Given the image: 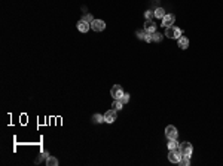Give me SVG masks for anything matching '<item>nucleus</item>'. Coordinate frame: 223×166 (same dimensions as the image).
I'll return each mask as SVG.
<instances>
[{
  "label": "nucleus",
  "mask_w": 223,
  "mask_h": 166,
  "mask_svg": "<svg viewBox=\"0 0 223 166\" xmlns=\"http://www.w3.org/2000/svg\"><path fill=\"white\" fill-rule=\"evenodd\" d=\"M82 19H83V21H86V22H89V24H91V22L94 21V18H92V15H89V14H85Z\"/></svg>",
  "instance_id": "nucleus-21"
},
{
  "label": "nucleus",
  "mask_w": 223,
  "mask_h": 166,
  "mask_svg": "<svg viewBox=\"0 0 223 166\" xmlns=\"http://www.w3.org/2000/svg\"><path fill=\"white\" fill-rule=\"evenodd\" d=\"M177 43H179V48H180V49H188L189 48V39L184 37V36H181L180 39H177Z\"/></svg>",
  "instance_id": "nucleus-11"
},
{
  "label": "nucleus",
  "mask_w": 223,
  "mask_h": 166,
  "mask_svg": "<svg viewBox=\"0 0 223 166\" xmlns=\"http://www.w3.org/2000/svg\"><path fill=\"white\" fill-rule=\"evenodd\" d=\"M179 142H177V140H170V142H168V150H174V148H179Z\"/></svg>",
  "instance_id": "nucleus-16"
},
{
  "label": "nucleus",
  "mask_w": 223,
  "mask_h": 166,
  "mask_svg": "<svg viewBox=\"0 0 223 166\" xmlns=\"http://www.w3.org/2000/svg\"><path fill=\"white\" fill-rule=\"evenodd\" d=\"M136 34H137L138 39H146V34L147 33L144 31V30H137V33H136Z\"/></svg>",
  "instance_id": "nucleus-20"
},
{
  "label": "nucleus",
  "mask_w": 223,
  "mask_h": 166,
  "mask_svg": "<svg viewBox=\"0 0 223 166\" xmlns=\"http://www.w3.org/2000/svg\"><path fill=\"white\" fill-rule=\"evenodd\" d=\"M165 36L168 39H180L181 37V28L176 27V25H171L168 28H165Z\"/></svg>",
  "instance_id": "nucleus-1"
},
{
  "label": "nucleus",
  "mask_w": 223,
  "mask_h": 166,
  "mask_svg": "<svg viewBox=\"0 0 223 166\" xmlns=\"http://www.w3.org/2000/svg\"><path fill=\"white\" fill-rule=\"evenodd\" d=\"M110 95L115 98V100H120V97L124 95V89H122V86L115 85V86L110 89Z\"/></svg>",
  "instance_id": "nucleus-7"
},
{
  "label": "nucleus",
  "mask_w": 223,
  "mask_h": 166,
  "mask_svg": "<svg viewBox=\"0 0 223 166\" xmlns=\"http://www.w3.org/2000/svg\"><path fill=\"white\" fill-rule=\"evenodd\" d=\"M147 34H153L156 31V24H155L153 21H146V24H144V28H143Z\"/></svg>",
  "instance_id": "nucleus-10"
},
{
  "label": "nucleus",
  "mask_w": 223,
  "mask_h": 166,
  "mask_svg": "<svg viewBox=\"0 0 223 166\" xmlns=\"http://www.w3.org/2000/svg\"><path fill=\"white\" fill-rule=\"evenodd\" d=\"M165 136H167L168 140H177V136H179L177 128L172 126V124H168V126L165 128Z\"/></svg>",
  "instance_id": "nucleus-3"
},
{
  "label": "nucleus",
  "mask_w": 223,
  "mask_h": 166,
  "mask_svg": "<svg viewBox=\"0 0 223 166\" xmlns=\"http://www.w3.org/2000/svg\"><path fill=\"white\" fill-rule=\"evenodd\" d=\"M116 119H118V114H116V110H113V108L104 113V120H106V123H113Z\"/></svg>",
  "instance_id": "nucleus-8"
},
{
  "label": "nucleus",
  "mask_w": 223,
  "mask_h": 166,
  "mask_svg": "<svg viewBox=\"0 0 223 166\" xmlns=\"http://www.w3.org/2000/svg\"><path fill=\"white\" fill-rule=\"evenodd\" d=\"M122 105H124V102H122L120 100H115V101H113V104H112L113 110H116V111H118V110H120V108H122Z\"/></svg>",
  "instance_id": "nucleus-15"
},
{
  "label": "nucleus",
  "mask_w": 223,
  "mask_h": 166,
  "mask_svg": "<svg viewBox=\"0 0 223 166\" xmlns=\"http://www.w3.org/2000/svg\"><path fill=\"white\" fill-rule=\"evenodd\" d=\"M181 157H183V156H181V153H180V150L179 148L170 150V153H168V160H170L171 163H179Z\"/></svg>",
  "instance_id": "nucleus-4"
},
{
  "label": "nucleus",
  "mask_w": 223,
  "mask_h": 166,
  "mask_svg": "<svg viewBox=\"0 0 223 166\" xmlns=\"http://www.w3.org/2000/svg\"><path fill=\"white\" fill-rule=\"evenodd\" d=\"M92 122H94V123H104L106 120H104L103 114H98V113H97V114H94V116H92Z\"/></svg>",
  "instance_id": "nucleus-12"
},
{
  "label": "nucleus",
  "mask_w": 223,
  "mask_h": 166,
  "mask_svg": "<svg viewBox=\"0 0 223 166\" xmlns=\"http://www.w3.org/2000/svg\"><path fill=\"white\" fill-rule=\"evenodd\" d=\"M174 21H176V17L172 15V14H165V17L162 18V27H165V28H168V27H171V25H174Z\"/></svg>",
  "instance_id": "nucleus-6"
},
{
  "label": "nucleus",
  "mask_w": 223,
  "mask_h": 166,
  "mask_svg": "<svg viewBox=\"0 0 223 166\" xmlns=\"http://www.w3.org/2000/svg\"><path fill=\"white\" fill-rule=\"evenodd\" d=\"M179 150H180V153H181L183 157H190V156H192V151H193V147H192L190 142L184 141L179 145Z\"/></svg>",
  "instance_id": "nucleus-2"
},
{
  "label": "nucleus",
  "mask_w": 223,
  "mask_h": 166,
  "mask_svg": "<svg viewBox=\"0 0 223 166\" xmlns=\"http://www.w3.org/2000/svg\"><path fill=\"white\" fill-rule=\"evenodd\" d=\"M120 101H122L124 104H127V102L129 101V93H124V95L120 97Z\"/></svg>",
  "instance_id": "nucleus-22"
},
{
  "label": "nucleus",
  "mask_w": 223,
  "mask_h": 166,
  "mask_svg": "<svg viewBox=\"0 0 223 166\" xmlns=\"http://www.w3.org/2000/svg\"><path fill=\"white\" fill-rule=\"evenodd\" d=\"M144 40L147 42V43H152L153 42V39H152V34H146V39Z\"/></svg>",
  "instance_id": "nucleus-23"
},
{
  "label": "nucleus",
  "mask_w": 223,
  "mask_h": 166,
  "mask_svg": "<svg viewBox=\"0 0 223 166\" xmlns=\"http://www.w3.org/2000/svg\"><path fill=\"white\" fill-rule=\"evenodd\" d=\"M91 28H92V31H97V33L104 31V28H106V22L101 21V19H94V21L91 22Z\"/></svg>",
  "instance_id": "nucleus-5"
},
{
  "label": "nucleus",
  "mask_w": 223,
  "mask_h": 166,
  "mask_svg": "<svg viewBox=\"0 0 223 166\" xmlns=\"http://www.w3.org/2000/svg\"><path fill=\"white\" fill-rule=\"evenodd\" d=\"M162 36H164V34L155 31V33L152 34V39H153V42H161V40H162Z\"/></svg>",
  "instance_id": "nucleus-19"
},
{
  "label": "nucleus",
  "mask_w": 223,
  "mask_h": 166,
  "mask_svg": "<svg viewBox=\"0 0 223 166\" xmlns=\"http://www.w3.org/2000/svg\"><path fill=\"white\" fill-rule=\"evenodd\" d=\"M76 27H77V30H79L80 33H88L89 28H91V24L86 22V21H83V19H80V21H77Z\"/></svg>",
  "instance_id": "nucleus-9"
},
{
  "label": "nucleus",
  "mask_w": 223,
  "mask_h": 166,
  "mask_svg": "<svg viewBox=\"0 0 223 166\" xmlns=\"http://www.w3.org/2000/svg\"><path fill=\"white\" fill-rule=\"evenodd\" d=\"M164 17H165V10H164L162 8H156V9H155V18H161V19H162Z\"/></svg>",
  "instance_id": "nucleus-14"
},
{
  "label": "nucleus",
  "mask_w": 223,
  "mask_h": 166,
  "mask_svg": "<svg viewBox=\"0 0 223 166\" xmlns=\"http://www.w3.org/2000/svg\"><path fill=\"white\" fill-rule=\"evenodd\" d=\"M179 165H181V166H189V165H190V157H181L180 162H179Z\"/></svg>",
  "instance_id": "nucleus-18"
},
{
  "label": "nucleus",
  "mask_w": 223,
  "mask_h": 166,
  "mask_svg": "<svg viewBox=\"0 0 223 166\" xmlns=\"http://www.w3.org/2000/svg\"><path fill=\"white\" fill-rule=\"evenodd\" d=\"M46 166H58V160H57V157L49 156V157L46 159Z\"/></svg>",
  "instance_id": "nucleus-13"
},
{
  "label": "nucleus",
  "mask_w": 223,
  "mask_h": 166,
  "mask_svg": "<svg viewBox=\"0 0 223 166\" xmlns=\"http://www.w3.org/2000/svg\"><path fill=\"white\" fill-rule=\"evenodd\" d=\"M144 17H146V21H153L155 10H146V12H144Z\"/></svg>",
  "instance_id": "nucleus-17"
}]
</instances>
